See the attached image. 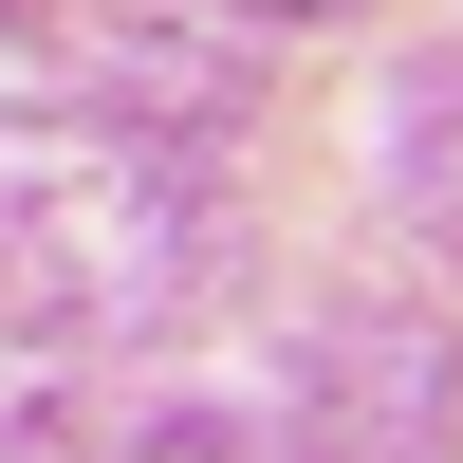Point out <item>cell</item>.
Returning <instances> with one entry per match:
<instances>
[{"mask_svg":"<svg viewBox=\"0 0 463 463\" xmlns=\"http://www.w3.org/2000/svg\"><path fill=\"white\" fill-rule=\"evenodd\" d=\"M241 279L222 185L185 130L130 111H0V353L37 371H130Z\"/></svg>","mask_w":463,"mask_h":463,"instance_id":"obj_1","label":"cell"},{"mask_svg":"<svg viewBox=\"0 0 463 463\" xmlns=\"http://www.w3.org/2000/svg\"><path fill=\"white\" fill-rule=\"evenodd\" d=\"M279 427L316 463H463V316L316 297L297 353H279Z\"/></svg>","mask_w":463,"mask_h":463,"instance_id":"obj_2","label":"cell"},{"mask_svg":"<svg viewBox=\"0 0 463 463\" xmlns=\"http://www.w3.org/2000/svg\"><path fill=\"white\" fill-rule=\"evenodd\" d=\"M0 74H74V111H130V130H222L241 56L130 19V0H0Z\"/></svg>","mask_w":463,"mask_h":463,"instance_id":"obj_3","label":"cell"},{"mask_svg":"<svg viewBox=\"0 0 463 463\" xmlns=\"http://www.w3.org/2000/svg\"><path fill=\"white\" fill-rule=\"evenodd\" d=\"M37 463H316V445L279 408H222V390H56Z\"/></svg>","mask_w":463,"mask_h":463,"instance_id":"obj_4","label":"cell"},{"mask_svg":"<svg viewBox=\"0 0 463 463\" xmlns=\"http://www.w3.org/2000/svg\"><path fill=\"white\" fill-rule=\"evenodd\" d=\"M390 204H408V241H427L445 297H463V56L390 74Z\"/></svg>","mask_w":463,"mask_h":463,"instance_id":"obj_5","label":"cell"},{"mask_svg":"<svg viewBox=\"0 0 463 463\" xmlns=\"http://www.w3.org/2000/svg\"><path fill=\"white\" fill-rule=\"evenodd\" d=\"M204 19H279V37H334V19H371V0H204Z\"/></svg>","mask_w":463,"mask_h":463,"instance_id":"obj_6","label":"cell"}]
</instances>
